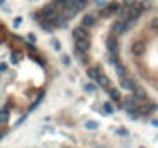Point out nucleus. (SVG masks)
I'll use <instances>...</instances> for the list:
<instances>
[{"mask_svg":"<svg viewBox=\"0 0 158 148\" xmlns=\"http://www.w3.org/2000/svg\"><path fill=\"white\" fill-rule=\"evenodd\" d=\"M145 10L143 4H140V2H134V4L129 7V12H128V19H133V21H136L138 17L141 15V12Z\"/></svg>","mask_w":158,"mask_h":148,"instance_id":"nucleus-1","label":"nucleus"},{"mask_svg":"<svg viewBox=\"0 0 158 148\" xmlns=\"http://www.w3.org/2000/svg\"><path fill=\"white\" fill-rule=\"evenodd\" d=\"M106 46H107V49H109V53H110V55H118L119 43H118V37H116V34H110V36L107 37Z\"/></svg>","mask_w":158,"mask_h":148,"instance_id":"nucleus-2","label":"nucleus"},{"mask_svg":"<svg viewBox=\"0 0 158 148\" xmlns=\"http://www.w3.org/2000/svg\"><path fill=\"white\" fill-rule=\"evenodd\" d=\"M145 49H146V45H145V41H134L131 46V53L134 56H141L145 53Z\"/></svg>","mask_w":158,"mask_h":148,"instance_id":"nucleus-3","label":"nucleus"},{"mask_svg":"<svg viewBox=\"0 0 158 148\" xmlns=\"http://www.w3.org/2000/svg\"><path fill=\"white\" fill-rule=\"evenodd\" d=\"M126 29H128V27H126V19H119V21H116V22L112 24V34H116V36L122 34Z\"/></svg>","mask_w":158,"mask_h":148,"instance_id":"nucleus-4","label":"nucleus"},{"mask_svg":"<svg viewBox=\"0 0 158 148\" xmlns=\"http://www.w3.org/2000/svg\"><path fill=\"white\" fill-rule=\"evenodd\" d=\"M71 36H73V39H75V41H78V39H88V33H87V29H85V27H82V26L75 27V29L71 31Z\"/></svg>","mask_w":158,"mask_h":148,"instance_id":"nucleus-5","label":"nucleus"},{"mask_svg":"<svg viewBox=\"0 0 158 148\" xmlns=\"http://www.w3.org/2000/svg\"><path fill=\"white\" fill-rule=\"evenodd\" d=\"M155 109H158L155 104H141V106H138V114L140 116H150Z\"/></svg>","mask_w":158,"mask_h":148,"instance_id":"nucleus-6","label":"nucleus"},{"mask_svg":"<svg viewBox=\"0 0 158 148\" xmlns=\"http://www.w3.org/2000/svg\"><path fill=\"white\" fill-rule=\"evenodd\" d=\"M119 7H121L119 4H109V5H106V7L100 10V15H102V17H109V15L116 14V12L119 10Z\"/></svg>","mask_w":158,"mask_h":148,"instance_id":"nucleus-7","label":"nucleus"},{"mask_svg":"<svg viewBox=\"0 0 158 148\" xmlns=\"http://www.w3.org/2000/svg\"><path fill=\"white\" fill-rule=\"evenodd\" d=\"M75 49L80 53H87L88 49H90V41L88 39H78L75 41Z\"/></svg>","mask_w":158,"mask_h":148,"instance_id":"nucleus-8","label":"nucleus"},{"mask_svg":"<svg viewBox=\"0 0 158 148\" xmlns=\"http://www.w3.org/2000/svg\"><path fill=\"white\" fill-rule=\"evenodd\" d=\"M122 104H124V107H126V112L129 111H138V106H136V99L134 97H126L124 100H122Z\"/></svg>","mask_w":158,"mask_h":148,"instance_id":"nucleus-9","label":"nucleus"},{"mask_svg":"<svg viewBox=\"0 0 158 148\" xmlns=\"http://www.w3.org/2000/svg\"><path fill=\"white\" fill-rule=\"evenodd\" d=\"M133 97L136 100H146V90L143 89V87L136 85L134 89H133Z\"/></svg>","mask_w":158,"mask_h":148,"instance_id":"nucleus-10","label":"nucleus"},{"mask_svg":"<svg viewBox=\"0 0 158 148\" xmlns=\"http://www.w3.org/2000/svg\"><path fill=\"white\" fill-rule=\"evenodd\" d=\"M121 87H122V89H126V90H131V92H133V89L136 87V82L133 80V78H129V77H124V78H121Z\"/></svg>","mask_w":158,"mask_h":148,"instance_id":"nucleus-11","label":"nucleus"},{"mask_svg":"<svg viewBox=\"0 0 158 148\" xmlns=\"http://www.w3.org/2000/svg\"><path fill=\"white\" fill-rule=\"evenodd\" d=\"M97 85L102 87V89H106V90H109V89H110V80H109V77H107V75H104V73H100V77L97 78Z\"/></svg>","mask_w":158,"mask_h":148,"instance_id":"nucleus-12","label":"nucleus"},{"mask_svg":"<svg viewBox=\"0 0 158 148\" xmlns=\"http://www.w3.org/2000/svg\"><path fill=\"white\" fill-rule=\"evenodd\" d=\"M94 24H95V15H92V14H87V15H83V19H82V27H92Z\"/></svg>","mask_w":158,"mask_h":148,"instance_id":"nucleus-13","label":"nucleus"},{"mask_svg":"<svg viewBox=\"0 0 158 148\" xmlns=\"http://www.w3.org/2000/svg\"><path fill=\"white\" fill-rule=\"evenodd\" d=\"M87 77L90 78V80L97 82V78L100 77V70H99L97 67H90V68H87Z\"/></svg>","mask_w":158,"mask_h":148,"instance_id":"nucleus-14","label":"nucleus"},{"mask_svg":"<svg viewBox=\"0 0 158 148\" xmlns=\"http://www.w3.org/2000/svg\"><path fill=\"white\" fill-rule=\"evenodd\" d=\"M109 97H110V100H112V102H116V104H119L122 100L121 92H119L118 89H112V87L109 89Z\"/></svg>","mask_w":158,"mask_h":148,"instance_id":"nucleus-15","label":"nucleus"},{"mask_svg":"<svg viewBox=\"0 0 158 148\" xmlns=\"http://www.w3.org/2000/svg\"><path fill=\"white\" fill-rule=\"evenodd\" d=\"M114 70H116V75H118L119 78L128 77V75H126V67L122 65V63H118V65H114Z\"/></svg>","mask_w":158,"mask_h":148,"instance_id":"nucleus-16","label":"nucleus"},{"mask_svg":"<svg viewBox=\"0 0 158 148\" xmlns=\"http://www.w3.org/2000/svg\"><path fill=\"white\" fill-rule=\"evenodd\" d=\"M39 24H41V27H43L44 31H48V33L55 29V27H53L51 24H49V21H46V19H39Z\"/></svg>","mask_w":158,"mask_h":148,"instance_id":"nucleus-17","label":"nucleus"},{"mask_svg":"<svg viewBox=\"0 0 158 148\" xmlns=\"http://www.w3.org/2000/svg\"><path fill=\"white\" fill-rule=\"evenodd\" d=\"M102 111L106 112V114H112V112H114V106H112L110 102H104L102 104Z\"/></svg>","mask_w":158,"mask_h":148,"instance_id":"nucleus-18","label":"nucleus"},{"mask_svg":"<svg viewBox=\"0 0 158 148\" xmlns=\"http://www.w3.org/2000/svg\"><path fill=\"white\" fill-rule=\"evenodd\" d=\"M43 97H44V94L41 92L39 95H37V99H36V100H34V102H33V106H31V109H29V111H34V109H36L37 106H39V102H41V100H43Z\"/></svg>","mask_w":158,"mask_h":148,"instance_id":"nucleus-19","label":"nucleus"},{"mask_svg":"<svg viewBox=\"0 0 158 148\" xmlns=\"http://www.w3.org/2000/svg\"><path fill=\"white\" fill-rule=\"evenodd\" d=\"M85 128H87V130H97L99 124H97L95 121H87V123H85Z\"/></svg>","mask_w":158,"mask_h":148,"instance_id":"nucleus-20","label":"nucleus"},{"mask_svg":"<svg viewBox=\"0 0 158 148\" xmlns=\"http://www.w3.org/2000/svg\"><path fill=\"white\" fill-rule=\"evenodd\" d=\"M83 89H85V92H90V94H92V92H95V89H97V87L94 85V84H85V87H83Z\"/></svg>","mask_w":158,"mask_h":148,"instance_id":"nucleus-21","label":"nucleus"},{"mask_svg":"<svg viewBox=\"0 0 158 148\" xmlns=\"http://www.w3.org/2000/svg\"><path fill=\"white\" fill-rule=\"evenodd\" d=\"M150 27H151V29H155V31H158V17H153L150 21Z\"/></svg>","mask_w":158,"mask_h":148,"instance_id":"nucleus-22","label":"nucleus"},{"mask_svg":"<svg viewBox=\"0 0 158 148\" xmlns=\"http://www.w3.org/2000/svg\"><path fill=\"white\" fill-rule=\"evenodd\" d=\"M75 7H77V10H83L85 9V2H82V0H75Z\"/></svg>","mask_w":158,"mask_h":148,"instance_id":"nucleus-23","label":"nucleus"},{"mask_svg":"<svg viewBox=\"0 0 158 148\" xmlns=\"http://www.w3.org/2000/svg\"><path fill=\"white\" fill-rule=\"evenodd\" d=\"M7 118H9L7 109H2V111H0V119H2V121H7Z\"/></svg>","mask_w":158,"mask_h":148,"instance_id":"nucleus-24","label":"nucleus"},{"mask_svg":"<svg viewBox=\"0 0 158 148\" xmlns=\"http://www.w3.org/2000/svg\"><path fill=\"white\" fill-rule=\"evenodd\" d=\"M116 133H118V134H119V136H126V134H128V133H129V131H128V130H126V128H119V130H118V131H116Z\"/></svg>","mask_w":158,"mask_h":148,"instance_id":"nucleus-25","label":"nucleus"},{"mask_svg":"<svg viewBox=\"0 0 158 148\" xmlns=\"http://www.w3.org/2000/svg\"><path fill=\"white\" fill-rule=\"evenodd\" d=\"M61 61H63V65H66V67H68V65H70V56L63 55V56H61Z\"/></svg>","mask_w":158,"mask_h":148,"instance_id":"nucleus-26","label":"nucleus"},{"mask_svg":"<svg viewBox=\"0 0 158 148\" xmlns=\"http://www.w3.org/2000/svg\"><path fill=\"white\" fill-rule=\"evenodd\" d=\"M53 48H55L56 51H60V49H61V46H60V43L56 39H53Z\"/></svg>","mask_w":158,"mask_h":148,"instance_id":"nucleus-27","label":"nucleus"},{"mask_svg":"<svg viewBox=\"0 0 158 148\" xmlns=\"http://www.w3.org/2000/svg\"><path fill=\"white\" fill-rule=\"evenodd\" d=\"M7 63H0V73H4V72H7Z\"/></svg>","mask_w":158,"mask_h":148,"instance_id":"nucleus-28","label":"nucleus"},{"mask_svg":"<svg viewBox=\"0 0 158 148\" xmlns=\"http://www.w3.org/2000/svg\"><path fill=\"white\" fill-rule=\"evenodd\" d=\"M27 39H29L31 43H36V36H34L33 33H29V34H27Z\"/></svg>","mask_w":158,"mask_h":148,"instance_id":"nucleus-29","label":"nucleus"},{"mask_svg":"<svg viewBox=\"0 0 158 148\" xmlns=\"http://www.w3.org/2000/svg\"><path fill=\"white\" fill-rule=\"evenodd\" d=\"M10 61H12V63H17V61H19V55H12V56H10Z\"/></svg>","mask_w":158,"mask_h":148,"instance_id":"nucleus-30","label":"nucleus"},{"mask_svg":"<svg viewBox=\"0 0 158 148\" xmlns=\"http://www.w3.org/2000/svg\"><path fill=\"white\" fill-rule=\"evenodd\" d=\"M26 48L29 49V51H36V48H34V46L31 45V43H26Z\"/></svg>","mask_w":158,"mask_h":148,"instance_id":"nucleus-31","label":"nucleus"},{"mask_svg":"<svg viewBox=\"0 0 158 148\" xmlns=\"http://www.w3.org/2000/svg\"><path fill=\"white\" fill-rule=\"evenodd\" d=\"M95 4L99 5V7H102V5H106V0H95Z\"/></svg>","mask_w":158,"mask_h":148,"instance_id":"nucleus-32","label":"nucleus"},{"mask_svg":"<svg viewBox=\"0 0 158 148\" xmlns=\"http://www.w3.org/2000/svg\"><path fill=\"white\" fill-rule=\"evenodd\" d=\"M19 24H21V17H17V19H15V22H14V26H15V27H17V26H19Z\"/></svg>","mask_w":158,"mask_h":148,"instance_id":"nucleus-33","label":"nucleus"},{"mask_svg":"<svg viewBox=\"0 0 158 148\" xmlns=\"http://www.w3.org/2000/svg\"><path fill=\"white\" fill-rule=\"evenodd\" d=\"M151 124H153V126H156V128H158V119H153V121H151Z\"/></svg>","mask_w":158,"mask_h":148,"instance_id":"nucleus-34","label":"nucleus"},{"mask_svg":"<svg viewBox=\"0 0 158 148\" xmlns=\"http://www.w3.org/2000/svg\"><path fill=\"white\" fill-rule=\"evenodd\" d=\"M4 4H5V0H0V7H2Z\"/></svg>","mask_w":158,"mask_h":148,"instance_id":"nucleus-35","label":"nucleus"},{"mask_svg":"<svg viewBox=\"0 0 158 148\" xmlns=\"http://www.w3.org/2000/svg\"><path fill=\"white\" fill-rule=\"evenodd\" d=\"M94 148H106V146H94Z\"/></svg>","mask_w":158,"mask_h":148,"instance_id":"nucleus-36","label":"nucleus"},{"mask_svg":"<svg viewBox=\"0 0 158 148\" xmlns=\"http://www.w3.org/2000/svg\"><path fill=\"white\" fill-rule=\"evenodd\" d=\"M82 2H85V4H87V2H88V0H82Z\"/></svg>","mask_w":158,"mask_h":148,"instance_id":"nucleus-37","label":"nucleus"},{"mask_svg":"<svg viewBox=\"0 0 158 148\" xmlns=\"http://www.w3.org/2000/svg\"><path fill=\"white\" fill-rule=\"evenodd\" d=\"M140 148H146V146H140Z\"/></svg>","mask_w":158,"mask_h":148,"instance_id":"nucleus-38","label":"nucleus"},{"mask_svg":"<svg viewBox=\"0 0 158 148\" xmlns=\"http://www.w3.org/2000/svg\"><path fill=\"white\" fill-rule=\"evenodd\" d=\"M0 121H2V119H0Z\"/></svg>","mask_w":158,"mask_h":148,"instance_id":"nucleus-39","label":"nucleus"}]
</instances>
